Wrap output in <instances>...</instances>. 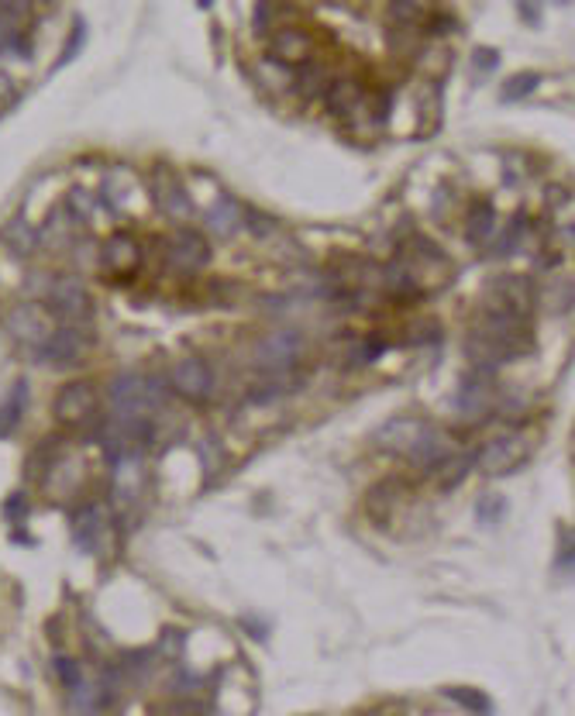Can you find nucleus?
Instances as JSON below:
<instances>
[{
  "label": "nucleus",
  "mask_w": 575,
  "mask_h": 716,
  "mask_svg": "<svg viewBox=\"0 0 575 716\" xmlns=\"http://www.w3.org/2000/svg\"><path fill=\"white\" fill-rule=\"evenodd\" d=\"M376 448L403 455L424 472H438L452 458V441L441 427L421 417H393L376 431Z\"/></svg>",
  "instance_id": "f257e3e1"
},
{
  "label": "nucleus",
  "mask_w": 575,
  "mask_h": 716,
  "mask_svg": "<svg viewBox=\"0 0 575 716\" xmlns=\"http://www.w3.org/2000/svg\"><path fill=\"white\" fill-rule=\"evenodd\" d=\"M527 348H531L527 317L503 307H489L483 324H479L469 341V352L483 358V362H510V358H517Z\"/></svg>",
  "instance_id": "f03ea898"
},
{
  "label": "nucleus",
  "mask_w": 575,
  "mask_h": 716,
  "mask_svg": "<svg viewBox=\"0 0 575 716\" xmlns=\"http://www.w3.org/2000/svg\"><path fill=\"white\" fill-rule=\"evenodd\" d=\"M38 300L45 303V314L56 321L69 324V328H83L93 317V300L90 290L83 286V279L76 272H38L35 279Z\"/></svg>",
  "instance_id": "7ed1b4c3"
},
{
  "label": "nucleus",
  "mask_w": 575,
  "mask_h": 716,
  "mask_svg": "<svg viewBox=\"0 0 575 716\" xmlns=\"http://www.w3.org/2000/svg\"><path fill=\"white\" fill-rule=\"evenodd\" d=\"M169 389L162 379L142 376V372H121L111 383V407L114 417H149L155 407H162Z\"/></svg>",
  "instance_id": "20e7f679"
},
{
  "label": "nucleus",
  "mask_w": 575,
  "mask_h": 716,
  "mask_svg": "<svg viewBox=\"0 0 575 716\" xmlns=\"http://www.w3.org/2000/svg\"><path fill=\"white\" fill-rule=\"evenodd\" d=\"M97 407H100V396L97 386L87 383V379H76V383H66L59 389L56 403H52V414H56L59 424L69 427H90L97 420Z\"/></svg>",
  "instance_id": "39448f33"
},
{
  "label": "nucleus",
  "mask_w": 575,
  "mask_h": 716,
  "mask_svg": "<svg viewBox=\"0 0 575 716\" xmlns=\"http://www.w3.org/2000/svg\"><path fill=\"white\" fill-rule=\"evenodd\" d=\"M531 458V441L524 434H500L476 455V469L483 476H510Z\"/></svg>",
  "instance_id": "423d86ee"
},
{
  "label": "nucleus",
  "mask_w": 575,
  "mask_h": 716,
  "mask_svg": "<svg viewBox=\"0 0 575 716\" xmlns=\"http://www.w3.org/2000/svg\"><path fill=\"white\" fill-rule=\"evenodd\" d=\"M300 355H303V334L293 328L266 334V338H259V345H255V365L266 369L269 376H286Z\"/></svg>",
  "instance_id": "0eeeda50"
},
{
  "label": "nucleus",
  "mask_w": 575,
  "mask_h": 716,
  "mask_svg": "<svg viewBox=\"0 0 575 716\" xmlns=\"http://www.w3.org/2000/svg\"><path fill=\"white\" fill-rule=\"evenodd\" d=\"M169 386H173L176 393L183 396V400L207 403L217 393V376H214V369L204 362V358L186 355V358H180V362L173 365V372H169Z\"/></svg>",
  "instance_id": "6e6552de"
},
{
  "label": "nucleus",
  "mask_w": 575,
  "mask_h": 716,
  "mask_svg": "<svg viewBox=\"0 0 575 716\" xmlns=\"http://www.w3.org/2000/svg\"><path fill=\"white\" fill-rule=\"evenodd\" d=\"M90 352V334L87 328H69V324H59V328L49 331V338L42 341L38 348V358L56 369H69V365H80Z\"/></svg>",
  "instance_id": "1a4fd4ad"
},
{
  "label": "nucleus",
  "mask_w": 575,
  "mask_h": 716,
  "mask_svg": "<svg viewBox=\"0 0 575 716\" xmlns=\"http://www.w3.org/2000/svg\"><path fill=\"white\" fill-rule=\"evenodd\" d=\"M142 262H145L142 245H138V238L128 235V231H114V235L100 245V255H97V266L104 269L107 276H118V279H131L142 269Z\"/></svg>",
  "instance_id": "9d476101"
},
{
  "label": "nucleus",
  "mask_w": 575,
  "mask_h": 716,
  "mask_svg": "<svg viewBox=\"0 0 575 716\" xmlns=\"http://www.w3.org/2000/svg\"><path fill=\"white\" fill-rule=\"evenodd\" d=\"M4 328L18 345L38 352L42 341L49 338V314H45L38 303H14V307L4 314Z\"/></svg>",
  "instance_id": "9b49d317"
},
{
  "label": "nucleus",
  "mask_w": 575,
  "mask_h": 716,
  "mask_svg": "<svg viewBox=\"0 0 575 716\" xmlns=\"http://www.w3.org/2000/svg\"><path fill=\"white\" fill-rule=\"evenodd\" d=\"M207 259H211V245L200 231L183 228L166 241V266L180 272V276L183 272H200L207 266Z\"/></svg>",
  "instance_id": "f8f14e48"
},
{
  "label": "nucleus",
  "mask_w": 575,
  "mask_h": 716,
  "mask_svg": "<svg viewBox=\"0 0 575 716\" xmlns=\"http://www.w3.org/2000/svg\"><path fill=\"white\" fill-rule=\"evenodd\" d=\"M273 59L286 66H307L314 62V38L303 28H279L273 35Z\"/></svg>",
  "instance_id": "ddd939ff"
},
{
  "label": "nucleus",
  "mask_w": 575,
  "mask_h": 716,
  "mask_svg": "<svg viewBox=\"0 0 575 716\" xmlns=\"http://www.w3.org/2000/svg\"><path fill=\"white\" fill-rule=\"evenodd\" d=\"M155 207L162 210L166 217H173V221H186L190 217V197H186L183 183L176 179V173H169V169H159L155 173Z\"/></svg>",
  "instance_id": "4468645a"
},
{
  "label": "nucleus",
  "mask_w": 575,
  "mask_h": 716,
  "mask_svg": "<svg viewBox=\"0 0 575 716\" xmlns=\"http://www.w3.org/2000/svg\"><path fill=\"white\" fill-rule=\"evenodd\" d=\"M28 14V7L21 4H0V56H25L28 38L21 28V18Z\"/></svg>",
  "instance_id": "2eb2a0df"
},
{
  "label": "nucleus",
  "mask_w": 575,
  "mask_h": 716,
  "mask_svg": "<svg viewBox=\"0 0 575 716\" xmlns=\"http://www.w3.org/2000/svg\"><path fill=\"white\" fill-rule=\"evenodd\" d=\"M100 534H104V513H100V507L87 503V507H80L73 513V544L76 548L93 555V551L100 548Z\"/></svg>",
  "instance_id": "dca6fc26"
},
{
  "label": "nucleus",
  "mask_w": 575,
  "mask_h": 716,
  "mask_svg": "<svg viewBox=\"0 0 575 716\" xmlns=\"http://www.w3.org/2000/svg\"><path fill=\"white\" fill-rule=\"evenodd\" d=\"M0 245H4L11 255H18V259H28V255L38 252V245H42V235H38V231L31 228L28 221L14 217V221H7L4 231H0Z\"/></svg>",
  "instance_id": "f3484780"
},
{
  "label": "nucleus",
  "mask_w": 575,
  "mask_h": 716,
  "mask_svg": "<svg viewBox=\"0 0 575 716\" xmlns=\"http://www.w3.org/2000/svg\"><path fill=\"white\" fill-rule=\"evenodd\" d=\"M489 403V386H486V376H469L462 386H458L455 393V410L462 414L465 420H476L483 417Z\"/></svg>",
  "instance_id": "a211bd4d"
},
{
  "label": "nucleus",
  "mask_w": 575,
  "mask_h": 716,
  "mask_svg": "<svg viewBox=\"0 0 575 716\" xmlns=\"http://www.w3.org/2000/svg\"><path fill=\"white\" fill-rule=\"evenodd\" d=\"M242 214H245V210L238 207L235 197H221L211 210H207V231L217 235V238H231L245 224Z\"/></svg>",
  "instance_id": "6ab92c4d"
},
{
  "label": "nucleus",
  "mask_w": 575,
  "mask_h": 716,
  "mask_svg": "<svg viewBox=\"0 0 575 716\" xmlns=\"http://www.w3.org/2000/svg\"><path fill=\"white\" fill-rule=\"evenodd\" d=\"M362 100V90L355 80H331L328 90H324V104H328L331 114H352Z\"/></svg>",
  "instance_id": "aec40b11"
},
{
  "label": "nucleus",
  "mask_w": 575,
  "mask_h": 716,
  "mask_svg": "<svg viewBox=\"0 0 575 716\" xmlns=\"http://www.w3.org/2000/svg\"><path fill=\"white\" fill-rule=\"evenodd\" d=\"M496 231V214L489 204H476L469 210V221H465V238L472 241V245H483V241Z\"/></svg>",
  "instance_id": "412c9836"
},
{
  "label": "nucleus",
  "mask_w": 575,
  "mask_h": 716,
  "mask_svg": "<svg viewBox=\"0 0 575 716\" xmlns=\"http://www.w3.org/2000/svg\"><path fill=\"white\" fill-rule=\"evenodd\" d=\"M21 407H25V383L14 386V393L0 403V438H7L21 424Z\"/></svg>",
  "instance_id": "4be33fe9"
},
{
  "label": "nucleus",
  "mask_w": 575,
  "mask_h": 716,
  "mask_svg": "<svg viewBox=\"0 0 575 716\" xmlns=\"http://www.w3.org/2000/svg\"><path fill=\"white\" fill-rule=\"evenodd\" d=\"M328 76H324V69L317 66V62H307V66H300L297 69V90L303 93V97H314V93H321V90H328Z\"/></svg>",
  "instance_id": "5701e85b"
},
{
  "label": "nucleus",
  "mask_w": 575,
  "mask_h": 716,
  "mask_svg": "<svg viewBox=\"0 0 575 716\" xmlns=\"http://www.w3.org/2000/svg\"><path fill=\"white\" fill-rule=\"evenodd\" d=\"M69 703H73V716H97V689H90L87 682H80L73 692H69Z\"/></svg>",
  "instance_id": "b1692460"
},
{
  "label": "nucleus",
  "mask_w": 575,
  "mask_h": 716,
  "mask_svg": "<svg viewBox=\"0 0 575 716\" xmlns=\"http://www.w3.org/2000/svg\"><path fill=\"white\" fill-rule=\"evenodd\" d=\"M448 696H452L458 706L472 710L476 716H489V713H493V703H489L483 692H476V689H448Z\"/></svg>",
  "instance_id": "393cba45"
},
{
  "label": "nucleus",
  "mask_w": 575,
  "mask_h": 716,
  "mask_svg": "<svg viewBox=\"0 0 575 716\" xmlns=\"http://www.w3.org/2000/svg\"><path fill=\"white\" fill-rule=\"evenodd\" d=\"M538 83H541L538 73H517V76H510V80L503 83L500 97H503V100H520V97H527V93H534V87H538Z\"/></svg>",
  "instance_id": "a878e982"
},
{
  "label": "nucleus",
  "mask_w": 575,
  "mask_h": 716,
  "mask_svg": "<svg viewBox=\"0 0 575 716\" xmlns=\"http://www.w3.org/2000/svg\"><path fill=\"white\" fill-rule=\"evenodd\" d=\"M52 668H56V675H59V682H62V689L66 692H73L76 686L83 682V672H80V661L76 658H69V655H59L56 661H52Z\"/></svg>",
  "instance_id": "bb28decb"
}]
</instances>
